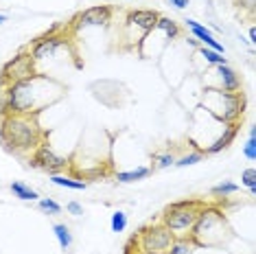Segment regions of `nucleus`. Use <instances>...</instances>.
Segmentation results:
<instances>
[{
    "instance_id": "obj_1",
    "label": "nucleus",
    "mask_w": 256,
    "mask_h": 254,
    "mask_svg": "<svg viewBox=\"0 0 256 254\" xmlns=\"http://www.w3.org/2000/svg\"><path fill=\"white\" fill-rule=\"evenodd\" d=\"M66 88L50 79L48 74H31V77L16 82L2 88V110L0 116L4 114H40L46 106H53L64 96Z\"/></svg>"
},
{
    "instance_id": "obj_2",
    "label": "nucleus",
    "mask_w": 256,
    "mask_h": 254,
    "mask_svg": "<svg viewBox=\"0 0 256 254\" xmlns=\"http://www.w3.org/2000/svg\"><path fill=\"white\" fill-rule=\"evenodd\" d=\"M48 134L40 127L38 114H4L0 116V142L14 156L33 154L46 142Z\"/></svg>"
},
{
    "instance_id": "obj_3",
    "label": "nucleus",
    "mask_w": 256,
    "mask_h": 254,
    "mask_svg": "<svg viewBox=\"0 0 256 254\" xmlns=\"http://www.w3.org/2000/svg\"><path fill=\"white\" fill-rule=\"evenodd\" d=\"M230 232L228 222H226V212L217 206L206 204L197 215L193 228L188 232V239L195 244V248H210L224 244L226 234Z\"/></svg>"
},
{
    "instance_id": "obj_4",
    "label": "nucleus",
    "mask_w": 256,
    "mask_h": 254,
    "mask_svg": "<svg viewBox=\"0 0 256 254\" xmlns=\"http://www.w3.org/2000/svg\"><path fill=\"white\" fill-rule=\"evenodd\" d=\"M204 106L221 123H238L246 114L243 92H224L221 88H208L204 94Z\"/></svg>"
},
{
    "instance_id": "obj_5",
    "label": "nucleus",
    "mask_w": 256,
    "mask_h": 254,
    "mask_svg": "<svg viewBox=\"0 0 256 254\" xmlns=\"http://www.w3.org/2000/svg\"><path fill=\"white\" fill-rule=\"evenodd\" d=\"M206 206V202L200 200H184V202H176V204L166 206L162 212L160 222L171 230L176 236H188L190 228H193L200 210Z\"/></svg>"
},
{
    "instance_id": "obj_6",
    "label": "nucleus",
    "mask_w": 256,
    "mask_h": 254,
    "mask_svg": "<svg viewBox=\"0 0 256 254\" xmlns=\"http://www.w3.org/2000/svg\"><path fill=\"white\" fill-rule=\"evenodd\" d=\"M176 234L168 230L164 224H149V226L140 228V232L136 234V244L140 254H168Z\"/></svg>"
},
{
    "instance_id": "obj_7",
    "label": "nucleus",
    "mask_w": 256,
    "mask_h": 254,
    "mask_svg": "<svg viewBox=\"0 0 256 254\" xmlns=\"http://www.w3.org/2000/svg\"><path fill=\"white\" fill-rule=\"evenodd\" d=\"M36 74V62H33L31 53H18L14 60H9L0 70V88L22 82V79Z\"/></svg>"
},
{
    "instance_id": "obj_8",
    "label": "nucleus",
    "mask_w": 256,
    "mask_h": 254,
    "mask_svg": "<svg viewBox=\"0 0 256 254\" xmlns=\"http://www.w3.org/2000/svg\"><path fill=\"white\" fill-rule=\"evenodd\" d=\"M114 9L110 4H96V7L84 9L70 20V31H81L86 26H108L112 22Z\"/></svg>"
},
{
    "instance_id": "obj_9",
    "label": "nucleus",
    "mask_w": 256,
    "mask_h": 254,
    "mask_svg": "<svg viewBox=\"0 0 256 254\" xmlns=\"http://www.w3.org/2000/svg\"><path fill=\"white\" fill-rule=\"evenodd\" d=\"M68 162H70V160L57 156L53 149H50L48 142H42V145H40L36 152L31 154V158H28V164H31V166H38V169L50 173V176H55V173L64 171L68 166Z\"/></svg>"
},
{
    "instance_id": "obj_10",
    "label": "nucleus",
    "mask_w": 256,
    "mask_h": 254,
    "mask_svg": "<svg viewBox=\"0 0 256 254\" xmlns=\"http://www.w3.org/2000/svg\"><path fill=\"white\" fill-rule=\"evenodd\" d=\"M158 20H160L158 11H151V9H132V11H127V16H125V26L140 28V36L144 38L149 31H154V28H156Z\"/></svg>"
},
{
    "instance_id": "obj_11",
    "label": "nucleus",
    "mask_w": 256,
    "mask_h": 254,
    "mask_svg": "<svg viewBox=\"0 0 256 254\" xmlns=\"http://www.w3.org/2000/svg\"><path fill=\"white\" fill-rule=\"evenodd\" d=\"M66 42H68L66 36H57V33H48V36L36 40V44H33V48H31L33 62H42V60L53 57L57 50H60V46H64Z\"/></svg>"
},
{
    "instance_id": "obj_12",
    "label": "nucleus",
    "mask_w": 256,
    "mask_h": 254,
    "mask_svg": "<svg viewBox=\"0 0 256 254\" xmlns=\"http://www.w3.org/2000/svg\"><path fill=\"white\" fill-rule=\"evenodd\" d=\"M184 22H186V26H188L190 31H193V36H195L197 40H200V42H202L204 46H206V48H212V50H217V53L224 55V46H221V44L217 42V40H214V36H212L210 31H208L206 26H202L200 22H195L193 18H186Z\"/></svg>"
},
{
    "instance_id": "obj_13",
    "label": "nucleus",
    "mask_w": 256,
    "mask_h": 254,
    "mask_svg": "<svg viewBox=\"0 0 256 254\" xmlns=\"http://www.w3.org/2000/svg\"><path fill=\"white\" fill-rule=\"evenodd\" d=\"M238 127H241L238 123H228V125H226L224 127V134H221L217 140H214L212 145L204 152V156H206V154L212 156V154H219V152H224V149H228L232 145V140L236 138V134H238Z\"/></svg>"
},
{
    "instance_id": "obj_14",
    "label": "nucleus",
    "mask_w": 256,
    "mask_h": 254,
    "mask_svg": "<svg viewBox=\"0 0 256 254\" xmlns=\"http://www.w3.org/2000/svg\"><path fill=\"white\" fill-rule=\"evenodd\" d=\"M217 74L224 92H241V77L236 74L234 68H230L228 64L226 66H217Z\"/></svg>"
},
{
    "instance_id": "obj_15",
    "label": "nucleus",
    "mask_w": 256,
    "mask_h": 254,
    "mask_svg": "<svg viewBox=\"0 0 256 254\" xmlns=\"http://www.w3.org/2000/svg\"><path fill=\"white\" fill-rule=\"evenodd\" d=\"M178 156L173 149H166V152H158L154 154V158H151V171H160V169H166V166L176 164Z\"/></svg>"
},
{
    "instance_id": "obj_16",
    "label": "nucleus",
    "mask_w": 256,
    "mask_h": 254,
    "mask_svg": "<svg viewBox=\"0 0 256 254\" xmlns=\"http://www.w3.org/2000/svg\"><path fill=\"white\" fill-rule=\"evenodd\" d=\"M151 176V169L149 166H138L134 171H120L116 173V180L123 182V184H130V182H138V180H144V178Z\"/></svg>"
},
{
    "instance_id": "obj_17",
    "label": "nucleus",
    "mask_w": 256,
    "mask_h": 254,
    "mask_svg": "<svg viewBox=\"0 0 256 254\" xmlns=\"http://www.w3.org/2000/svg\"><path fill=\"white\" fill-rule=\"evenodd\" d=\"M156 28L164 33L166 40L180 38V24H178L176 20H171V18H162V16H160V20H158V24H156Z\"/></svg>"
},
{
    "instance_id": "obj_18",
    "label": "nucleus",
    "mask_w": 256,
    "mask_h": 254,
    "mask_svg": "<svg viewBox=\"0 0 256 254\" xmlns=\"http://www.w3.org/2000/svg\"><path fill=\"white\" fill-rule=\"evenodd\" d=\"M11 193L22 202H33L40 198L38 190H33L31 186H26V184H22V182H11Z\"/></svg>"
},
{
    "instance_id": "obj_19",
    "label": "nucleus",
    "mask_w": 256,
    "mask_h": 254,
    "mask_svg": "<svg viewBox=\"0 0 256 254\" xmlns=\"http://www.w3.org/2000/svg\"><path fill=\"white\" fill-rule=\"evenodd\" d=\"M53 232L57 236V241H60L62 250H68V248L72 246V234H70V228L66 226V224H55L53 226Z\"/></svg>"
},
{
    "instance_id": "obj_20",
    "label": "nucleus",
    "mask_w": 256,
    "mask_h": 254,
    "mask_svg": "<svg viewBox=\"0 0 256 254\" xmlns=\"http://www.w3.org/2000/svg\"><path fill=\"white\" fill-rule=\"evenodd\" d=\"M193 250H195V244L188 236H176L168 254H193Z\"/></svg>"
},
{
    "instance_id": "obj_21",
    "label": "nucleus",
    "mask_w": 256,
    "mask_h": 254,
    "mask_svg": "<svg viewBox=\"0 0 256 254\" xmlns=\"http://www.w3.org/2000/svg\"><path fill=\"white\" fill-rule=\"evenodd\" d=\"M50 182L57 184V186H64V188H72V190H84L88 184L81 182V180H72V178H66V176H60V173H55L53 178H50Z\"/></svg>"
},
{
    "instance_id": "obj_22",
    "label": "nucleus",
    "mask_w": 256,
    "mask_h": 254,
    "mask_svg": "<svg viewBox=\"0 0 256 254\" xmlns=\"http://www.w3.org/2000/svg\"><path fill=\"white\" fill-rule=\"evenodd\" d=\"M236 190H238V184H234V182H219L217 186L210 188V193L217 195V198H226V195H232V193H236Z\"/></svg>"
},
{
    "instance_id": "obj_23",
    "label": "nucleus",
    "mask_w": 256,
    "mask_h": 254,
    "mask_svg": "<svg viewBox=\"0 0 256 254\" xmlns=\"http://www.w3.org/2000/svg\"><path fill=\"white\" fill-rule=\"evenodd\" d=\"M38 208L42 210V212H46V215H60L62 212V206L57 204L55 200H50V198H42L38 202Z\"/></svg>"
},
{
    "instance_id": "obj_24",
    "label": "nucleus",
    "mask_w": 256,
    "mask_h": 254,
    "mask_svg": "<svg viewBox=\"0 0 256 254\" xmlns=\"http://www.w3.org/2000/svg\"><path fill=\"white\" fill-rule=\"evenodd\" d=\"M200 53L206 57V62L214 64V66H226V64H228V60H226V57L221 55V53H217V50H212V48H206V46H202Z\"/></svg>"
},
{
    "instance_id": "obj_25",
    "label": "nucleus",
    "mask_w": 256,
    "mask_h": 254,
    "mask_svg": "<svg viewBox=\"0 0 256 254\" xmlns=\"http://www.w3.org/2000/svg\"><path fill=\"white\" fill-rule=\"evenodd\" d=\"M202 160H204V152H190V154L182 156V158H178L176 160V166H190V164L202 162Z\"/></svg>"
},
{
    "instance_id": "obj_26",
    "label": "nucleus",
    "mask_w": 256,
    "mask_h": 254,
    "mask_svg": "<svg viewBox=\"0 0 256 254\" xmlns=\"http://www.w3.org/2000/svg\"><path fill=\"white\" fill-rule=\"evenodd\" d=\"M110 226H112V232H123L127 228V215L123 210H116L112 215V222H110Z\"/></svg>"
},
{
    "instance_id": "obj_27",
    "label": "nucleus",
    "mask_w": 256,
    "mask_h": 254,
    "mask_svg": "<svg viewBox=\"0 0 256 254\" xmlns=\"http://www.w3.org/2000/svg\"><path fill=\"white\" fill-rule=\"evenodd\" d=\"M241 184H243V186H248L252 195H256V171H254V166H250V169L243 171Z\"/></svg>"
},
{
    "instance_id": "obj_28",
    "label": "nucleus",
    "mask_w": 256,
    "mask_h": 254,
    "mask_svg": "<svg viewBox=\"0 0 256 254\" xmlns=\"http://www.w3.org/2000/svg\"><path fill=\"white\" fill-rule=\"evenodd\" d=\"M256 132H254V127H250V140H248V145H246V156H248V160H254L256 158Z\"/></svg>"
},
{
    "instance_id": "obj_29",
    "label": "nucleus",
    "mask_w": 256,
    "mask_h": 254,
    "mask_svg": "<svg viewBox=\"0 0 256 254\" xmlns=\"http://www.w3.org/2000/svg\"><path fill=\"white\" fill-rule=\"evenodd\" d=\"M234 4L241 11H248V14H254V4L256 0H234Z\"/></svg>"
},
{
    "instance_id": "obj_30",
    "label": "nucleus",
    "mask_w": 256,
    "mask_h": 254,
    "mask_svg": "<svg viewBox=\"0 0 256 254\" xmlns=\"http://www.w3.org/2000/svg\"><path fill=\"white\" fill-rule=\"evenodd\" d=\"M66 210L70 212V215H84V208H81V204H77V202H70V204L66 206Z\"/></svg>"
},
{
    "instance_id": "obj_31",
    "label": "nucleus",
    "mask_w": 256,
    "mask_h": 254,
    "mask_svg": "<svg viewBox=\"0 0 256 254\" xmlns=\"http://www.w3.org/2000/svg\"><path fill=\"white\" fill-rule=\"evenodd\" d=\"M168 2H171L176 9H184V7H188L190 0H168Z\"/></svg>"
},
{
    "instance_id": "obj_32",
    "label": "nucleus",
    "mask_w": 256,
    "mask_h": 254,
    "mask_svg": "<svg viewBox=\"0 0 256 254\" xmlns=\"http://www.w3.org/2000/svg\"><path fill=\"white\" fill-rule=\"evenodd\" d=\"M250 42H252V44H256V28H254V26L250 28Z\"/></svg>"
},
{
    "instance_id": "obj_33",
    "label": "nucleus",
    "mask_w": 256,
    "mask_h": 254,
    "mask_svg": "<svg viewBox=\"0 0 256 254\" xmlns=\"http://www.w3.org/2000/svg\"><path fill=\"white\" fill-rule=\"evenodd\" d=\"M2 22H7V16H2V14H0V24H2Z\"/></svg>"
}]
</instances>
